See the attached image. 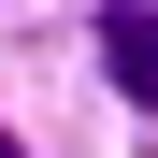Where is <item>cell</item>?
Returning <instances> with one entry per match:
<instances>
[{
	"mask_svg": "<svg viewBox=\"0 0 158 158\" xmlns=\"http://www.w3.org/2000/svg\"><path fill=\"white\" fill-rule=\"evenodd\" d=\"M101 72L129 101H158V15H101Z\"/></svg>",
	"mask_w": 158,
	"mask_h": 158,
	"instance_id": "obj_1",
	"label": "cell"
},
{
	"mask_svg": "<svg viewBox=\"0 0 158 158\" xmlns=\"http://www.w3.org/2000/svg\"><path fill=\"white\" fill-rule=\"evenodd\" d=\"M0 158H15V144H0Z\"/></svg>",
	"mask_w": 158,
	"mask_h": 158,
	"instance_id": "obj_2",
	"label": "cell"
}]
</instances>
